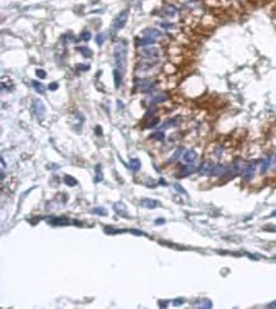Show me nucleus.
I'll list each match as a JSON object with an SVG mask.
<instances>
[{
	"instance_id": "dca6fc26",
	"label": "nucleus",
	"mask_w": 276,
	"mask_h": 309,
	"mask_svg": "<svg viewBox=\"0 0 276 309\" xmlns=\"http://www.w3.org/2000/svg\"><path fill=\"white\" fill-rule=\"evenodd\" d=\"M224 173H225V167L223 164H218L214 167V170H213L214 176H220V174H224Z\"/></svg>"
},
{
	"instance_id": "f8f14e48",
	"label": "nucleus",
	"mask_w": 276,
	"mask_h": 309,
	"mask_svg": "<svg viewBox=\"0 0 276 309\" xmlns=\"http://www.w3.org/2000/svg\"><path fill=\"white\" fill-rule=\"evenodd\" d=\"M113 78H115V88H120V87H121L122 76H121V71H120L118 69H115V70H113Z\"/></svg>"
},
{
	"instance_id": "6ab92c4d",
	"label": "nucleus",
	"mask_w": 276,
	"mask_h": 309,
	"mask_svg": "<svg viewBox=\"0 0 276 309\" xmlns=\"http://www.w3.org/2000/svg\"><path fill=\"white\" fill-rule=\"evenodd\" d=\"M64 182L67 184V186H70V187H74V186H76V179L74 178V177H71V176H65L64 177Z\"/></svg>"
},
{
	"instance_id": "bb28decb",
	"label": "nucleus",
	"mask_w": 276,
	"mask_h": 309,
	"mask_svg": "<svg viewBox=\"0 0 276 309\" xmlns=\"http://www.w3.org/2000/svg\"><path fill=\"white\" fill-rule=\"evenodd\" d=\"M151 138H153V139H157V140H163V139H164V134H163L162 131H157L155 134H153V135H151Z\"/></svg>"
},
{
	"instance_id": "473e14b6",
	"label": "nucleus",
	"mask_w": 276,
	"mask_h": 309,
	"mask_svg": "<svg viewBox=\"0 0 276 309\" xmlns=\"http://www.w3.org/2000/svg\"><path fill=\"white\" fill-rule=\"evenodd\" d=\"M95 134H97V135H102V127L101 126L95 127Z\"/></svg>"
},
{
	"instance_id": "4be33fe9",
	"label": "nucleus",
	"mask_w": 276,
	"mask_h": 309,
	"mask_svg": "<svg viewBox=\"0 0 276 309\" xmlns=\"http://www.w3.org/2000/svg\"><path fill=\"white\" fill-rule=\"evenodd\" d=\"M164 13H165V16H168V17H173V16L176 14V8H174V7H172V5H169V7H165Z\"/></svg>"
},
{
	"instance_id": "a878e982",
	"label": "nucleus",
	"mask_w": 276,
	"mask_h": 309,
	"mask_svg": "<svg viewBox=\"0 0 276 309\" xmlns=\"http://www.w3.org/2000/svg\"><path fill=\"white\" fill-rule=\"evenodd\" d=\"M36 76L39 78V79H45L46 78V71L42 70V69H37L36 70Z\"/></svg>"
},
{
	"instance_id": "72a5a7b5",
	"label": "nucleus",
	"mask_w": 276,
	"mask_h": 309,
	"mask_svg": "<svg viewBox=\"0 0 276 309\" xmlns=\"http://www.w3.org/2000/svg\"><path fill=\"white\" fill-rule=\"evenodd\" d=\"M158 304H159L160 308H165V307H167V304H168V302H158Z\"/></svg>"
},
{
	"instance_id": "412c9836",
	"label": "nucleus",
	"mask_w": 276,
	"mask_h": 309,
	"mask_svg": "<svg viewBox=\"0 0 276 309\" xmlns=\"http://www.w3.org/2000/svg\"><path fill=\"white\" fill-rule=\"evenodd\" d=\"M80 38H81V41L88 42L89 39L92 38V33H90L89 31H83V32L80 33Z\"/></svg>"
},
{
	"instance_id": "1a4fd4ad",
	"label": "nucleus",
	"mask_w": 276,
	"mask_h": 309,
	"mask_svg": "<svg viewBox=\"0 0 276 309\" xmlns=\"http://www.w3.org/2000/svg\"><path fill=\"white\" fill-rule=\"evenodd\" d=\"M144 34L148 37H151V38H159L163 36V32L159 30H155V28H149V30H145Z\"/></svg>"
},
{
	"instance_id": "20e7f679",
	"label": "nucleus",
	"mask_w": 276,
	"mask_h": 309,
	"mask_svg": "<svg viewBox=\"0 0 276 309\" xmlns=\"http://www.w3.org/2000/svg\"><path fill=\"white\" fill-rule=\"evenodd\" d=\"M214 167H215V164L211 160H205L204 163H201V166L199 168V173L201 176H210V174H213Z\"/></svg>"
},
{
	"instance_id": "7c9ffc66",
	"label": "nucleus",
	"mask_w": 276,
	"mask_h": 309,
	"mask_svg": "<svg viewBox=\"0 0 276 309\" xmlns=\"http://www.w3.org/2000/svg\"><path fill=\"white\" fill-rule=\"evenodd\" d=\"M182 303H183V299H176V300L173 302V304H174L176 307H178L179 304H182Z\"/></svg>"
},
{
	"instance_id": "cd10ccee",
	"label": "nucleus",
	"mask_w": 276,
	"mask_h": 309,
	"mask_svg": "<svg viewBox=\"0 0 276 309\" xmlns=\"http://www.w3.org/2000/svg\"><path fill=\"white\" fill-rule=\"evenodd\" d=\"M165 98H167V97H165L164 94H160V96H157V97H154L153 99H151V103H157V102H162V101H164Z\"/></svg>"
},
{
	"instance_id": "f257e3e1",
	"label": "nucleus",
	"mask_w": 276,
	"mask_h": 309,
	"mask_svg": "<svg viewBox=\"0 0 276 309\" xmlns=\"http://www.w3.org/2000/svg\"><path fill=\"white\" fill-rule=\"evenodd\" d=\"M126 53H127L126 47L123 46L122 43L116 45L113 55H115L116 64H117V66H118V70H120L121 73L123 71V69H125V66H126Z\"/></svg>"
},
{
	"instance_id": "e433bc0d",
	"label": "nucleus",
	"mask_w": 276,
	"mask_h": 309,
	"mask_svg": "<svg viewBox=\"0 0 276 309\" xmlns=\"http://www.w3.org/2000/svg\"><path fill=\"white\" fill-rule=\"evenodd\" d=\"M269 307H271V308H276V302H274V303H271Z\"/></svg>"
},
{
	"instance_id": "0eeeda50",
	"label": "nucleus",
	"mask_w": 276,
	"mask_h": 309,
	"mask_svg": "<svg viewBox=\"0 0 276 309\" xmlns=\"http://www.w3.org/2000/svg\"><path fill=\"white\" fill-rule=\"evenodd\" d=\"M137 88H139V90L143 93H149L154 88V84L150 83L149 80H139V82H137Z\"/></svg>"
},
{
	"instance_id": "393cba45",
	"label": "nucleus",
	"mask_w": 276,
	"mask_h": 309,
	"mask_svg": "<svg viewBox=\"0 0 276 309\" xmlns=\"http://www.w3.org/2000/svg\"><path fill=\"white\" fill-rule=\"evenodd\" d=\"M95 170H97V176H95L94 181H95V182H101V181H102V178H103V176H102V172H101V166H97Z\"/></svg>"
},
{
	"instance_id": "f3484780",
	"label": "nucleus",
	"mask_w": 276,
	"mask_h": 309,
	"mask_svg": "<svg viewBox=\"0 0 276 309\" xmlns=\"http://www.w3.org/2000/svg\"><path fill=\"white\" fill-rule=\"evenodd\" d=\"M271 162H272V159H271V157L270 158H267V159H265L264 162H262V166H261V173H265L270 167H271Z\"/></svg>"
},
{
	"instance_id": "a211bd4d",
	"label": "nucleus",
	"mask_w": 276,
	"mask_h": 309,
	"mask_svg": "<svg viewBox=\"0 0 276 309\" xmlns=\"http://www.w3.org/2000/svg\"><path fill=\"white\" fill-rule=\"evenodd\" d=\"M194 170H195V166H194V163H188L186 167H183L182 173H183V176H187V174H191Z\"/></svg>"
},
{
	"instance_id": "9b49d317",
	"label": "nucleus",
	"mask_w": 276,
	"mask_h": 309,
	"mask_svg": "<svg viewBox=\"0 0 276 309\" xmlns=\"http://www.w3.org/2000/svg\"><path fill=\"white\" fill-rule=\"evenodd\" d=\"M137 43H139V46H150V45H154L155 43V38H151V37L145 36L144 38L137 39Z\"/></svg>"
},
{
	"instance_id": "4468645a",
	"label": "nucleus",
	"mask_w": 276,
	"mask_h": 309,
	"mask_svg": "<svg viewBox=\"0 0 276 309\" xmlns=\"http://www.w3.org/2000/svg\"><path fill=\"white\" fill-rule=\"evenodd\" d=\"M129 167L132 169V170H139L140 169V167H141V163H140V160L139 159H136V158H134V159H131L130 160V163H129Z\"/></svg>"
},
{
	"instance_id": "aec40b11",
	"label": "nucleus",
	"mask_w": 276,
	"mask_h": 309,
	"mask_svg": "<svg viewBox=\"0 0 276 309\" xmlns=\"http://www.w3.org/2000/svg\"><path fill=\"white\" fill-rule=\"evenodd\" d=\"M92 212H93V214H95V215H101V216H104V215H107L106 209H104V207H102V206L94 207V209L92 210Z\"/></svg>"
},
{
	"instance_id": "39448f33",
	"label": "nucleus",
	"mask_w": 276,
	"mask_h": 309,
	"mask_svg": "<svg viewBox=\"0 0 276 309\" xmlns=\"http://www.w3.org/2000/svg\"><path fill=\"white\" fill-rule=\"evenodd\" d=\"M140 206H143V207H145V209H150V210H153V209H157L158 206H159V201H157V200H151V198H143V200H140Z\"/></svg>"
},
{
	"instance_id": "2eb2a0df",
	"label": "nucleus",
	"mask_w": 276,
	"mask_h": 309,
	"mask_svg": "<svg viewBox=\"0 0 276 309\" xmlns=\"http://www.w3.org/2000/svg\"><path fill=\"white\" fill-rule=\"evenodd\" d=\"M78 51L83 55V57H92V50L90 48H88V47H78Z\"/></svg>"
},
{
	"instance_id": "c9c22d12",
	"label": "nucleus",
	"mask_w": 276,
	"mask_h": 309,
	"mask_svg": "<svg viewBox=\"0 0 276 309\" xmlns=\"http://www.w3.org/2000/svg\"><path fill=\"white\" fill-rule=\"evenodd\" d=\"M159 223H164V220H163V219H160V220L158 219V220H155V224H158V225H159Z\"/></svg>"
},
{
	"instance_id": "ddd939ff",
	"label": "nucleus",
	"mask_w": 276,
	"mask_h": 309,
	"mask_svg": "<svg viewBox=\"0 0 276 309\" xmlns=\"http://www.w3.org/2000/svg\"><path fill=\"white\" fill-rule=\"evenodd\" d=\"M32 85H33V88L37 90V93H39V94H44V93L46 92V87H45L42 83L33 80V82H32Z\"/></svg>"
},
{
	"instance_id": "f704fd0d",
	"label": "nucleus",
	"mask_w": 276,
	"mask_h": 309,
	"mask_svg": "<svg viewBox=\"0 0 276 309\" xmlns=\"http://www.w3.org/2000/svg\"><path fill=\"white\" fill-rule=\"evenodd\" d=\"M78 68L81 69V70H88L89 66H87V65H78Z\"/></svg>"
},
{
	"instance_id": "2f4dec72",
	"label": "nucleus",
	"mask_w": 276,
	"mask_h": 309,
	"mask_svg": "<svg viewBox=\"0 0 276 309\" xmlns=\"http://www.w3.org/2000/svg\"><path fill=\"white\" fill-rule=\"evenodd\" d=\"M174 189H176V190H177V191H181V192H182V193H185V190H183V189H182V187H181V186H178V184H177V183H176V184H174Z\"/></svg>"
},
{
	"instance_id": "423d86ee",
	"label": "nucleus",
	"mask_w": 276,
	"mask_h": 309,
	"mask_svg": "<svg viewBox=\"0 0 276 309\" xmlns=\"http://www.w3.org/2000/svg\"><path fill=\"white\" fill-rule=\"evenodd\" d=\"M255 170H256V163H250L243 170V178L246 181H250L255 176Z\"/></svg>"
},
{
	"instance_id": "9d476101",
	"label": "nucleus",
	"mask_w": 276,
	"mask_h": 309,
	"mask_svg": "<svg viewBox=\"0 0 276 309\" xmlns=\"http://www.w3.org/2000/svg\"><path fill=\"white\" fill-rule=\"evenodd\" d=\"M141 55L146 57H155L159 55V50L158 48H144L141 51Z\"/></svg>"
},
{
	"instance_id": "c85d7f7f",
	"label": "nucleus",
	"mask_w": 276,
	"mask_h": 309,
	"mask_svg": "<svg viewBox=\"0 0 276 309\" xmlns=\"http://www.w3.org/2000/svg\"><path fill=\"white\" fill-rule=\"evenodd\" d=\"M197 307H200V308H211L213 304H211L210 300H205V302H202V303H201L200 305H197Z\"/></svg>"
},
{
	"instance_id": "5701e85b",
	"label": "nucleus",
	"mask_w": 276,
	"mask_h": 309,
	"mask_svg": "<svg viewBox=\"0 0 276 309\" xmlns=\"http://www.w3.org/2000/svg\"><path fill=\"white\" fill-rule=\"evenodd\" d=\"M182 152H183V148H178V149L176 150V153L173 154V157L171 158V162H176V160L182 155Z\"/></svg>"
},
{
	"instance_id": "6e6552de",
	"label": "nucleus",
	"mask_w": 276,
	"mask_h": 309,
	"mask_svg": "<svg viewBox=\"0 0 276 309\" xmlns=\"http://www.w3.org/2000/svg\"><path fill=\"white\" fill-rule=\"evenodd\" d=\"M196 158H197V153L195 150H187L183 154V159H185V162H187V163H194L196 160Z\"/></svg>"
},
{
	"instance_id": "f03ea898",
	"label": "nucleus",
	"mask_w": 276,
	"mask_h": 309,
	"mask_svg": "<svg viewBox=\"0 0 276 309\" xmlns=\"http://www.w3.org/2000/svg\"><path fill=\"white\" fill-rule=\"evenodd\" d=\"M127 19H129V10L125 9V10H122L121 13H118V16L115 18L113 24H112V30H113L115 32L122 30L123 27H125Z\"/></svg>"
},
{
	"instance_id": "c756f323",
	"label": "nucleus",
	"mask_w": 276,
	"mask_h": 309,
	"mask_svg": "<svg viewBox=\"0 0 276 309\" xmlns=\"http://www.w3.org/2000/svg\"><path fill=\"white\" fill-rule=\"evenodd\" d=\"M58 88H59V84H58V82H52V83H50V84H48V90H51V92L56 90Z\"/></svg>"
},
{
	"instance_id": "7ed1b4c3",
	"label": "nucleus",
	"mask_w": 276,
	"mask_h": 309,
	"mask_svg": "<svg viewBox=\"0 0 276 309\" xmlns=\"http://www.w3.org/2000/svg\"><path fill=\"white\" fill-rule=\"evenodd\" d=\"M32 110H33V112H34V115H36V117H37L38 120H42V118L45 117V113H46V107H45L44 102L41 101V99H36V101L33 102Z\"/></svg>"
},
{
	"instance_id": "b1692460",
	"label": "nucleus",
	"mask_w": 276,
	"mask_h": 309,
	"mask_svg": "<svg viewBox=\"0 0 276 309\" xmlns=\"http://www.w3.org/2000/svg\"><path fill=\"white\" fill-rule=\"evenodd\" d=\"M104 39H106V36L103 33H98L97 37H95V42H97L98 46H102L104 43Z\"/></svg>"
}]
</instances>
